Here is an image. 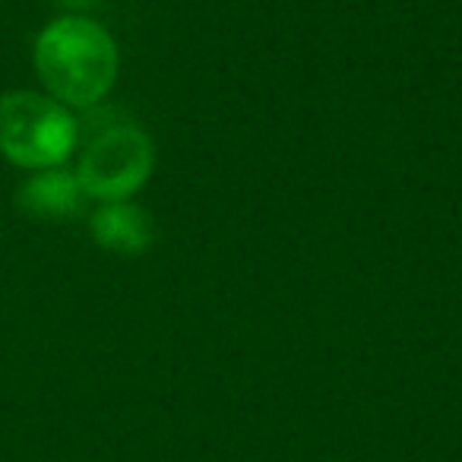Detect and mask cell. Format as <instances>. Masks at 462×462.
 <instances>
[{
  "instance_id": "cell-2",
  "label": "cell",
  "mask_w": 462,
  "mask_h": 462,
  "mask_svg": "<svg viewBox=\"0 0 462 462\" xmlns=\"http://www.w3.org/2000/svg\"><path fill=\"white\" fill-rule=\"evenodd\" d=\"M79 124L67 105L42 92L0 96V155L29 171L60 168L77 149Z\"/></svg>"
},
{
  "instance_id": "cell-1",
  "label": "cell",
  "mask_w": 462,
  "mask_h": 462,
  "mask_svg": "<svg viewBox=\"0 0 462 462\" xmlns=\"http://www.w3.org/2000/svg\"><path fill=\"white\" fill-rule=\"evenodd\" d=\"M117 42L89 16H60L35 39V73L48 96L67 108H92L115 89Z\"/></svg>"
},
{
  "instance_id": "cell-5",
  "label": "cell",
  "mask_w": 462,
  "mask_h": 462,
  "mask_svg": "<svg viewBox=\"0 0 462 462\" xmlns=\"http://www.w3.org/2000/svg\"><path fill=\"white\" fill-rule=\"evenodd\" d=\"M86 190L77 171L67 168H42L35 171L16 193V203L26 216L48 218V222H67L86 212Z\"/></svg>"
},
{
  "instance_id": "cell-4",
  "label": "cell",
  "mask_w": 462,
  "mask_h": 462,
  "mask_svg": "<svg viewBox=\"0 0 462 462\" xmlns=\"http://www.w3.org/2000/svg\"><path fill=\"white\" fill-rule=\"evenodd\" d=\"M89 231L102 251L117 254V257H140L155 241L152 216L130 199H111L98 206L89 218Z\"/></svg>"
},
{
  "instance_id": "cell-3",
  "label": "cell",
  "mask_w": 462,
  "mask_h": 462,
  "mask_svg": "<svg viewBox=\"0 0 462 462\" xmlns=\"http://www.w3.org/2000/svg\"><path fill=\"white\" fill-rule=\"evenodd\" d=\"M155 168V146L136 124H111L89 140L77 165L86 197L98 203L130 199L143 190Z\"/></svg>"
},
{
  "instance_id": "cell-6",
  "label": "cell",
  "mask_w": 462,
  "mask_h": 462,
  "mask_svg": "<svg viewBox=\"0 0 462 462\" xmlns=\"http://www.w3.org/2000/svg\"><path fill=\"white\" fill-rule=\"evenodd\" d=\"M58 4L67 10H89V7H96L98 0H58Z\"/></svg>"
}]
</instances>
